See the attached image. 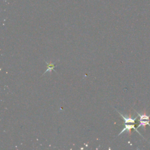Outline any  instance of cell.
Instances as JSON below:
<instances>
[{
  "label": "cell",
  "mask_w": 150,
  "mask_h": 150,
  "mask_svg": "<svg viewBox=\"0 0 150 150\" xmlns=\"http://www.w3.org/2000/svg\"><path fill=\"white\" fill-rule=\"evenodd\" d=\"M137 114L139 117V124L138 125V127H139L140 126H143L145 128L146 125H149L150 127V114L148 115L145 113L139 114L137 112Z\"/></svg>",
  "instance_id": "obj_1"
},
{
  "label": "cell",
  "mask_w": 150,
  "mask_h": 150,
  "mask_svg": "<svg viewBox=\"0 0 150 150\" xmlns=\"http://www.w3.org/2000/svg\"><path fill=\"white\" fill-rule=\"evenodd\" d=\"M50 66V64H48L47 63V67H48V69H47V70L45 71V73L46 72H47V71H50L52 70H53V68H54V64H53L52 65V66Z\"/></svg>",
  "instance_id": "obj_2"
}]
</instances>
